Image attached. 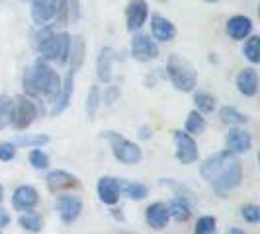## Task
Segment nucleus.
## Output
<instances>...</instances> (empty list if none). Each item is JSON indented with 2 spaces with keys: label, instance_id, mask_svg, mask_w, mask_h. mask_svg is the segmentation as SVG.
Listing matches in <instances>:
<instances>
[{
  "label": "nucleus",
  "instance_id": "3",
  "mask_svg": "<svg viewBox=\"0 0 260 234\" xmlns=\"http://www.w3.org/2000/svg\"><path fill=\"white\" fill-rule=\"evenodd\" d=\"M71 43L73 39L67 31H53L51 27L41 29L36 35V47L41 53V57L45 61H55V63H67L69 55H71Z\"/></svg>",
  "mask_w": 260,
  "mask_h": 234
},
{
  "label": "nucleus",
  "instance_id": "8",
  "mask_svg": "<svg viewBox=\"0 0 260 234\" xmlns=\"http://www.w3.org/2000/svg\"><path fill=\"white\" fill-rule=\"evenodd\" d=\"M174 143H176V158L182 164H194L198 160V146L196 141L184 131H174Z\"/></svg>",
  "mask_w": 260,
  "mask_h": 234
},
{
  "label": "nucleus",
  "instance_id": "31",
  "mask_svg": "<svg viewBox=\"0 0 260 234\" xmlns=\"http://www.w3.org/2000/svg\"><path fill=\"white\" fill-rule=\"evenodd\" d=\"M10 117H12V100L2 96L0 98V129L10 125Z\"/></svg>",
  "mask_w": 260,
  "mask_h": 234
},
{
  "label": "nucleus",
  "instance_id": "15",
  "mask_svg": "<svg viewBox=\"0 0 260 234\" xmlns=\"http://www.w3.org/2000/svg\"><path fill=\"white\" fill-rule=\"evenodd\" d=\"M225 146L233 154H243L252 148V137L245 129H233L229 131V135L225 139Z\"/></svg>",
  "mask_w": 260,
  "mask_h": 234
},
{
  "label": "nucleus",
  "instance_id": "12",
  "mask_svg": "<svg viewBox=\"0 0 260 234\" xmlns=\"http://www.w3.org/2000/svg\"><path fill=\"white\" fill-rule=\"evenodd\" d=\"M57 10H59V0H31V18L39 26L53 20L57 16Z\"/></svg>",
  "mask_w": 260,
  "mask_h": 234
},
{
  "label": "nucleus",
  "instance_id": "35",
  "mask_svg": "<svg viewBox=\"0 0 260 234\" xmlns=\"http://www.w3.org/2000/svg\"><path fill=\"white\" fill-rule=\"evenodd\" d=\"M14 156H16V144L14 143L0 144V160L2 162H10Z\"/></svg>",
  "mask_w": 260,
  "mask_h": 234
},
{
  "label": "nucleus",
  "instance_id": "1",
  "mask_svg": "<svg viewBox=\"0 0 260 234\" xmlns=\"http://www.w3.org/2000/svg\"><path fill=\"white\" fill-rule=\"evenodd\" d=\"M202 178L213 185V189L219 195L229 193L231 189L239 187V183L243 180V166L237 154L223 150V152H215L206 158V162L202 164Z\"/></svg>",
  "mask_w": 260,
  "mask_h": 234
},
{
  "label": "nucleus",
  "instance_id": "27",
  "mask_svg": "<svg viewBox=\"0 0 260 234\" xmlns=\"http://www.w3.org/2000/svg\"><path fill=\"white\" fill-rule=\"evenodd\" d=\"M18 222H20L22 228H26V230H29V232H39V230L43 228L41 219H39L38 215H31V213H22L20 219H18Z\"/></svg>",
  "mask_w": 260,
  "mask_h": 234
},
{
  "label": "nucleus",
  "instance_id": "5",
  "mask_svg": "<svg viewBox=\"0 0 260 234\" xmlns=\"http://www.w3.org/2000/svg\"><path fill=\"white\" fill-rule=\"evenodd\" d=\"M39 115V107L36 102H31L26 96H16L12 100V117H10V125L16 131H26L36 117Z\"/></svg>",
  "mask_w": 260,
  "mask_h": 234
},
{
  "label": "nucleus",
  "instance_id": "19",
  "mask_svg": "<svg viewBox=\"0 0 260 234\" xmlns=\"http://www.w3.org/2000/svg\"><path fill=\"white\" fill-rule=\"evenodd\" d=\"M151 29H153V37L158 41H170V39L176 37V27L174 24L162 18V16H153L151 20Z\"/></svg>",
  "mask_w": 260,
  "mask_h": 234
},
{
  "label": "nucleus",
  "instance_id": "25",
  "mask_svg": "<svg viewBox=\"0 0 260 234\" xmlns=\"http://www.w3.org/2000/svg\"><path fill=\"white\" fill-rule=\"evenodd\" d=\"M204 131H206V119L202 117L198 109L190 111V115L186 119V133L188 135H202Z\"/></svg>",
  "mask_w": 260,
  "mask_h": 234
},
{
  "label": "nucleus",
  "instance_id": "9",
  "mask_svg": "<svg viewBox=\"0 0 260 234\" xmlns=\"http://www.w3.org/2000/svg\"><path fill=\"white\" fill-rule=\"evenodd\" d=\"M131 55L141 61V63H149L158 57V47L153 39L145 33H135L133 41H131Z\"/></svg>",
  "mask_w": 260,
  "mask_h": 234
},
{
  "label": "nucleus",
  "instance_id": "24",
  "mask_svg": "<svg viewBox=\"0 0 260 234\" xmlns=\"http://www.w3.org/2000/svg\"><path fill=\"white\" fill-rule=\"evenodd\" d=\"M219 117H221L223 123H227V125H245V123H248V117L245 113H241L239 109L229 107V105H225V107L219 109Z\"/></svg>",
  "mask_w": 260,
  "mask_h": 234
},
{
  "label": "nucleus",
  "instance_id": "28",
  "mask_svg": "<svg viewBox=\"0 0 260 234\" xmlns=\"http://www.w3.org/2000/svg\"><path fill=\"white\" fill-rule=\"evenodd\" d=\"M194 102H196V107H198L200 113H211V111L215 109V98L209 96V94H204V92L196 94Z\"/></svg>",
  "mask_w": 260,
  "mask_h": 234
},
{
  "label": "nucleus",
  "instance_id": "33",
  "mask_svg": "<svg viewBox=\"0 0 260 234\" xmlns=\"http://www.w3.org/2000/svg\"><path fill=\"white\" fill-rule=\"evenodd\" d=\"M98 105H100V88L94 84V86L90 88L88 98H86V111H88V117H94L96 109H98Z\"/></svg>",
  "mask_w": 260,
  "mask_h": 234
},
{
  "label": "nucleus",
  "instance_id": "17",
  "mask_svg": "<svg viewBox=\"0 0 260 234\" xmlns=\"http://www.w3.org/2000/svg\"><path fill=\"white\" fill-rule=\"evenodd\" d=\"M98 197L106 205H116L119 201V182L116 178L104 176L98 180Z\"/></svg>",
  "mask_w": 260,
  "mask_h": 234
},
{
  "label": "nucleus",
  "instance_id": "34",
  "mask_svg": "<svg viewBox=\"0 0 260 234\" xmlns=\"http://www.w3.org/2000/svg\"><path fill=\"white\" fill-rule=\"evenodd\" d=\"M241 215H243L245 221L252 222V224H256L260 221V209L256 205H245L243 211H241Z\"/></svg>",
  "mask_w": 260,
  "mask_h": 234
},
{
  "label": "nucleus",
  "instance_id": "2",
  "mask_svg": "<svg viewBox=\"0 0 260 234\" xmlns=\"http://www.w3.org/2000/svg\"><path fill=\"white\" fill-rule=\"evenodd\" d=\"M24 88L29 96L55 102L61 92V78L45 61H36L24 72Z\"/></svg>",
  "mask_w": 260,
  "mask_h": 234
},
{
  "label": "nucleus",
  "instance_id": "23",
  "mask_svg": "<svg viewBox=\"0 0 260 234\" xmlns=\"http://www.w3.org/2000/svg\"><path fill=\"white\" fill-rule=\"evenodd\" d=\"M119 193H123L125 197H129L133 201H141L149 195V189L145 187L143 183L135 182H119Z\"/></svg>",
  "mask_w": 260,
  "mask_h": 234
},
{
  "label": "nucleus",
  "instance_id": "11",
  "mask_svg": "<svg viewBox=\"0 0 260 234\" xmlns=\"http://www.w3.org/2000/svg\"><path fill=\"white\" fill-rule=\"evenodd\" d=\"M39 203V193L34 185H20L12 195V207L16 211H31Z\"/></svg>",
  "mask_w": 260,
  "mask_h": 234
},
{
  "label": "nucleus",
  "instance_id": "22",
  "mask_svg": "<svg viewBox=\"0 0 260 234\" xmlns=\"http://www.w3.org/2000/svg\"><path fill=\"white\" fill-rule=\"evenodd\" d=\"M169 215L170 217H174L178 222H186L190 219V215H192V207H190V203H188V199H184V197H176V199H172L169 203Z\"/></svg>",
  "mask_w": 260,
  "mask_h": 234
},
{
  "label": "nucleus",
  "instance_id": "30",
  "mask_svg": "<svg viewBox=\"0 0 260 234\" xmlns=\"http://www.w3.org/2000/svg\"><path fill=\"white\" fill-rule=\"evenodd\" d=\"M47 143H49L47 135H24V137H18V141H16V144H20V146H34V148H39Z\"/></svg>",
  "mask_w": 260,
  "mask_h": 234
},
{
  "label": "nucleus",
  "instance_id": "4",
  "mask_svg": "<svg viewBox=\"0 0 260 234\" xmlns=\"http://www.w3.org/2000/svg\"><path fill=\"white\" fill-rule=\"evenodd\" d=\"M167 72L170 76V82L174 84V88L180 92H192L196 86V72L192 65L188 61L180 59L178 55H170L169 65H167Z\"/></svg>",
  "mask_w": 260,
  "mask_h": 234
},
{
  "label": "nucleus",
  "instance_id": "36",
  "mask_svg": "<svg viewBox=\"0 0 260 234\" xmlns=\"http://www.w3.org/2000/svg\"><path fill=\"white\" fill-rule=\"evenodd\" d=\"M6 224H10V215L6 211H0V228H4Z\"/></svg>",
  "mask_w": 260,
  "mask_h": 234
},
{
  "label": "nucleus",
  "instance_id": "40",
  "mask_svg": "<svg viewBox=\"0 0 260 234\" xmlns=\"http://www.w3.org/2000/svg\"><path fill=\"white\" fill-rule=\"evenodd\" d=\"M206 2H217V0H206Z\"/></svg>",
  "mask_w": 260,
  "mask_h": 234
},
{
  "label": "nucleus",
  "instance_id": "13",
  "mask_svg": "<svg viewBox=\"0 0 260 234\" xmlns=\"http://www.w3.org/2000/svg\"><path fill=\"white\" fill-rule=\"evenodd\" d=\"M77 70L75 66H71V70H69V74H67L65 82L61 84V92H59V96H57V100H55V107H53V115H59V113H63L69 104H71V98H73V90H75V76H77Z\"/></svg>",
  "mask_w": 260,
  "mask_h": 234
},
{
  "label": "nucleus",
  "instance_id": "10",
  "mask_svg": "<svg viewBox=\"0 0 260 234\" xmlns=\"http://www.w3.org/2000/svg\"><path fill=\"white\" fill-rule=\"evenodd\" d=\"M149 16V6L145 0H131L125 8V22H127V29L129 31H137L141 29L143 24L147 22Z\"/></svg>",
  "mask_w": 260,
  "mask_h": 234
},
{
  "label": "nucleus",
  "instance_id": "26",
  "mask_svg": "<svg viewBox=\"0 0 260 234\" xmlns=\"http://www.w3.org/2000/svg\"><path fill=\"white\" fill-rule=\"evenodd\" d=\"M245 57H247L250 63H258L260 61V37L258 35H252V37H248V41L245 43Z\"/></svg>",
  "mask_w": 260,
  "mask_h": 234
},
{
  "label": "nucleus",
  "instance_id": "21",
  "mask_svg": "<svg viewBox=\"0 0 260 234\" xmlns=\"http://www.w3.org/2000/svg\"><path fill=\"white\" fill-rule=\"evenodd\" d=\"M112 61H114V51L110 47L100 49L98 61H96V70H98L100 82H104V84H108L112 80Z\"/></svg>",
  "mask_w": 260,
  "mask_h": 234
},
{
  "label": "nucleus",
  "instance_id": "37",
  "mask_svg": "<svg viewBox=\"0 0 260 234\" xmlns=\"http://www.w3.org/2000/svg\"><path fill=\"white\" fill-rule=\"evenodd\" d=\"M227 234H247V232H245V230H241V228H229Z\"/></svg>",
  "mask_w": 260,
  "mask_h": 234
},
{
  "label": "nucleus",
  "instance_id": "32",
  "mask_svg": "<svg viewBox=\"0 0 260 234\" xmlns=\"http://www.w3.org/2000/svg\"><path fill=\"white\" fill-rule=\"evenodd\" d=\"M29 164L34 166L36 170H45L49 168V156L45 154L41 148H34L31 152H29Z\"/></svg>",
  "mask_w": 260,
  "mask_h": 234
},
{
  "label": "nucleus",
  "instance_id": "39",
  "mask_svg": "<svg viewBox=\"0 0 260 234\" xmlns=\"http://www.w3.org/2000/svg\"><path fill=\"white\" fill-rule=\"evenodd\" d=\"M2 199H4V187L0 185V203H2Z\"/></svg>",
  "mask_w": 260,
  "mask_h": 234
},
{
  "label": "nucleus",
  "instance_id": "6",
  "mask_svg": "<svg viewBox=\"0 0 260 234\" xmlns=\"http://www.w3.org/2000/svg\"><path fill=\"white\" fill-rule=\"evenodd\" d=\"M104 137L110 141L112 152H114V156H116L121 164H139L141 162L143 152H141V148L135 143H131L125 137L117 135L114 131H108Z\"/></svg>",
  "mask_w": 260,
  "mask_h": 234
},
{
  "label": "nucleus",
  "instance_id": "16",
  "mask_svg": "<svg viewBox=\"0 0 260 234\" xmlns=\"http://www.w3.org/2000/svg\"><path fill=\"white\" fill-rule=\"evenodd\" d=\"M170 215H169V205L162 203V201H156V203H151L147 211H145V221L149 226H153L155 230H160L167 226Z\"/></svg>",
  "mask_w": 260,
  "mask_h": 234
},
{
  "label": "nucleus",
  "instance_id": "41",
  "mask_svg": "<svg viewBox=\"0 0 260 234\" xmlns=\"http://www.w3.org/2000/svg\"><path fill=\"white\" fill-rule=\"evenodd\" d=\"M0 234H2V232H0Z\"/></svg>",
  "mask_w": 260,
  "mask_h": 234
},
{
  "label": "nucleus",
  "instance_id": "20",
  "mask_svg": "<svg viewBox=\"0 0 260 234\" xmlns=\"http://www.w3.org/2000/svg\"><path fill=\"white\" fill-rule=\"evenodd\" d=\"M252 31V22L247 16H233L227 22V33L231 39H245Z\"/></svg>",
  "mask_w": 260,
  "mask_h": 234
},
{
  "label": "nucleus",
  "instance_id": "14",
  "mask_svg": "<svg viewBox=\"0 0 260 234\" xmlns=\"http://www.w3.org/2000/svg\"><path fill=\"white\" fill-rule=\"evenodd\" d=\"M57 205H59V215L63 222H75L82 213V201L77 195H61Z\"/></svg>",
  "mask_w": 260,
  "mask_h": 234
},
{
  "label": "nucleus",
  "instance_id": "38",
  "mask_svg": "<svg viewBox=\"0 0 260 234\" xmlns=\"http://www.w3.org/2000/svg\"><path fill=\"white\" fill-rule=\"evenodd\" d=\"M112 213H114V217H116V219H119V221H123V215H121V213H117V209H114Z\"/></svg>",
  "mask_w": 260,
  "mask_h": 234
},
{
  "label": "nucleus",
  "instance_id": "18",
  "mask_svg": "<svg viewBox=\"0 0 260 234\" xmlns=\"http://www.w3.org/2000/svg\"><path fill=\"white\" fill-rule=\"evenodd\" d=\"M237 88H239V92L243 96H247V98L256 96V92H258V74H256V70L254 68L241 70L239 76H237Z\"/></svg>",
  "mask_w": 260,
  "mask_h": 234
},
{
  "label": "nucleus",
  "instance_id": "7",
  "mask_svg": "<svg viewBox=\"0 0 260 234\" xmlns=\"http://www.w3.org/2000/svg\"><path fill=\"white\" fill-rule=\"evenodd\" d=\"M47 189L51 193H65V191H75V189H80V182H78L77 176L69 174L65 170H53L47 176Z\"/></svg>",
  "mask_w": 260,
  "mask_h": 234
},
{
  "label": "nucleus",
  "instance_id": "29",
  "mask_svg": "<svg viewBox=\"0 0 260 234\" xmlns=\"http://www.w3.org/2000/svg\"><path fill=\"white\" fill-rule=\"evenodd\" d=\"M194 234H217V221L213 217H209V215L200 217Z\"/></svg>",
  "mask_w": 260,
  "mask_h": 234
}]
</instances>
